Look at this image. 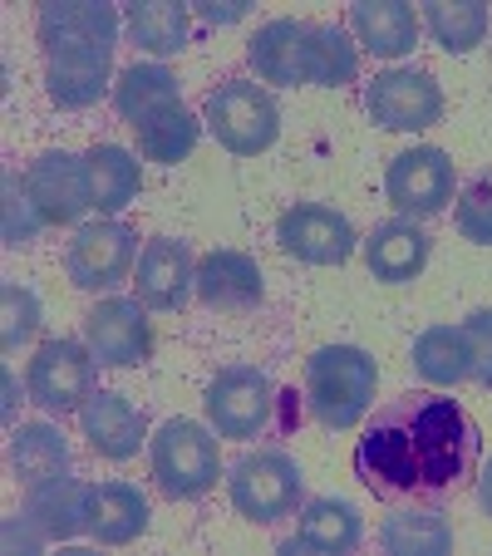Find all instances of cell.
Listing matches in <instances>:
<instances>
[{
    "mask_svg": "<svg viewBox=\"0 0 492 556\" xmlns=\"http://www.w3.org/2000/svg\"><path fill=\"white\" fill-rule=\"evenodd\" d=\"M365 536V517H359L355 503L345 497H311V503L295 513V532L281 542L286 556H345L359 546Z\"/></svg>",
    "mask_w": 492,
    "mask_h": 556,
    "instance_id": "16",
    "label": "cell"
},
{
    "mask_svg": "<svg viewBox=\"0 0 492 556\" xmlns=\"http://www.w3.org/2000/svg\"><path fill=\"white\" fill-rule=\"evenodd\" d=\"M202 114H207L212 138L237 157L266 153V148L276 143V134H281V109H276V99L266 94L262 85H252V79H227V85H217L207 94V104H202Z\"/></svg>",
    "mask_w": 492,
    "mask_h": 556,
    "instance_id": "6",
    "label": "cell"
},
{
    "mask_svg": "<svg viewBox=\"0 0 492 556\" xmlns=\"http://www.w3.org/2000/svg\"><path fill=\"white\" fill-rule=\"evenodd\" d=\"M79 429H85L89 448L109 463H128L138 448H143V433H148V419L128 404V394L118 389H94L89 404L79 409Z\"/></svg>",
    "mask_w": 492,
    "mask_h": 556,
    "instance_id": "17",
    "label": "cell"
},
{
    "mask_svg": "<svg viewBox=\"0 0 492 556\" xmlns=\"http://www.w3.org/2000/svg\"><path fill=\"white\" fill-rule=\"evenodd\" d=\"M478 507L492 517V458L478 468Z\"/></svg>",
    "mask_w": 492,
    "mask_h": 556,
    "instance_id": "40",
    "label": "cell"
},
{
    "mask_svg": "<svg viewBox=\"0 0 492 556\" xmlns=\"http://www.w3.org/2000/svg\"><path fill=\"white\" fill-rule=\"evenodd\" d=\"M89 483H74V478H50V483L30 488L25 497V513L35 517L50 542H74L79 532H89Z\"/></svg>",
    "mask_w": 492,
    "mask_h": 556,
    "instance_id": "25",
    "label": "cell"
},
{
    "mask_svg": "<svg viewBox=\"0 0 492 556\" xmlns=\"http://www.w3.org/2000/svg\"><path fill=\"white\" fill-rule=\"evenodd\" d=\"M408 359H414V369H419L429 384H458V379H472V355H468V336H463V326H433L424 330L419 340H414V350H408Z\"/></svg>",
    "mask_w": 492,
    "mask_h": 556,
    "instance_id": "30",
    "label": "cell"
},
{
    "mask_svg": "<svg viewBox=\"0 0 492 556\" xmlns=\"http://www.w3.org/2000/svg\"><path fill=\"white\" fill-rule=\"evenodd\" d=\"M85 345L104 369L143 365L153 355V320H148L143 301L128 295H109L85 315Z\"/></svg>",
    "mask_w": 492,
    "mask_h": 556,
    "instance_id": "10",
    "label": "cell"
},
{
    "mask_svg": "<svg viewBox=\"0 0 492 556\" xmlns=\"http://www.w3.org/2000/svg\"><path fill=\"white\" fill-rule=\"evenodd\" d=\"M482 468V429L449 394H404L365 424L355 478L379 503H449Z\"/></svg>",
    "mask_w": 492,
    "mask_h": 556,
    "instance_id": "1",
    "label": "cell"
},
{
    "mask_svg": "<svg viewBox=\"0 0 492 556\" xmlns=\"http://www.w3.org/2000/svg\"><path fill=\"white\" fill-rule=\"evenodd\" d=\"M40 40L50 45H114L118 11L104 0H54L40 11Z\"/></svg>",
    "mask_w": 492,
    "mask_h": 556,
    "instance_id": "21",
    "label": "cell"
},
{
    "mask_svg": "<svg viewBox=\"0 0 492 556\" xmlns=\"http://www.w3.org/2000/svg\"><path fill=\"white\" fill-rule=\"evenodd\" d=\"M305 35H311L305 21H272L256 30L247 60L262 85H305Z\"/></svg>",
    "mask_w": 492,
    "mask_h": 556,
    "instance_id": "22",
    "label": "cell"
},
{
    "mask_svg": "<svg viewBox=\"0 0 492 556\" xmlns=\"http://www.w3.org/2000/svg\"><path fill=\"white\" fill-rule=\"evenodd\" d=\"M424 25H429V35L439 40V50L468 54V50H478L482 35H488V5H482V0H433L429 11H424Z\"/></svg>",
    "mask_w": 492,
    "mask_h": 556,
    "instance_id": "32",
    "label": "cell"
},
{
    "mask_svg": "<svg viewBox=\"0 0 492 556\" xmlns=\"http://www.w3.org/2000/svg\"><path fill=\"white\" fill-rule=\"evenodd\" d=\"M262 291L266 281L256 256L217 247L198 262V301L207 311H252V305H262Z\"/></svg>",
    "mask_w": 492,
    "mask_h": 556,
    "instance_id": "18",
    "label": "cell"
},
{
    "mask_svg": "<svg viewBox=\"0 0 492 556\" xmlns=\"http://www.w3.org/2000/svg\"><path fill=\"white\" fill-rule=\"evenodd\" d=\"M0 188H5V202H0V237H5L11 252H21V247H30L35 237H40L45 217H40V207H35V198H30L21 173H5Z\"/></svg>",
    "mask_w": 492,
    "mask_h": 556,
    "instance_id": "34",
    "label": "cell"
},
{
    "mask_svg": "<svg viewBox=\"0 0 492 556\" xmlns=\"http://www.w3.org/2000/svg\"><path fill=\"white\" fill-rule=\"evenodd\" d=\"M85 168H89V192H94V207L104 212V217L124 212L128 202L138 198V188H143L138 157L128 153V148H118V143H99L94 153L85 157Z\"/></svg>",
    "mask_w": 492,
    "mask_h": 556,
    "instance_id": "28",
    "label": "cell"
},
{
    "mask_svg": "<svg viewBox=\"0 0 492 556\" xmlns=\"http://www.w3.org/2000/svg\"><path fill=\"white\" fill-rule=\"evenodd\" d=\"M424 262H429V237H424V227H414L408 217L379 222V227L365 237V266L375 281L404 286L424 271Z\"/></svg>",
    "mask_w": 492,
    "mask_h": 556,
    "instance_id": "19",
    "label": "cell"
},
{
    "mask_svg": "<svg viewBox=\"0 0 492 556\" xmlns=\"http://www.w3.org/2000/svg\"><path fill=\"white\" fill-rule=\"evenodd\" d=\"M109 74H114V45H50L45 50V89L60 109L99 104Z\"/></svg>",
    "mask_w": 492,
    "mask_h": 556,
    "instance_id": "13",
    "label": "cell"
},
{
    "mask_svg": "<svg viewBox=\"0 0 492 556\" xmlns=\"http://www.w3.org/2000/svg\"><path fill=\"white\" fill-rule=\"evenodd\" d=\"M128 35L148 54H178L188 45V5L138 0V5H128Z\"/></svg>",
    "mask_w": 492,
    "mask_h": 556,
    "instance_id": "31",
    "label": "cell"
},
{
    "mask_svg": "<svg viewBox=\"0 0 492 556\" xmlns=\"http://www.w3.org/2000/svg\"><path fill=\"white\" fill-rule=\"evenodd\" d=\"M458 231L463 242L472 247H492V173H478L468 188L458 192Z\"/></svg>",
    "mask_w": 492,
    "mask_h": 556,
    "instance_id": "36",
    "label": "cell"
},
{
    "mask_svg": "<svg viewBox=\"0 0 492 556\" xmlns=\"http://www.w3.org/2000/svg\"><path fill=\"white\" fill-rule=\"evenodd\" d=\"M192 291H198L192 247L178 242V237H153V242L138 252L134 301H143L148 311H182Z\"/></svg>",
    "mask_w": 492,
    "mask_h": 556,
    "instance_id": "14",
    "label": "cell"
},
{
    "mask_svg": "<svg viewBox=\"0 0 492 556\" xmlns=\"http://www.w3.org/2000/svg\"><path fill=\"white\" fill-rule=\"evenodd\" d=\"M138 256V237L124 222H89V227L74 231L70 242V281L79 291H114L128 281Z\"/></svg>",
    "mask_w": 492,
    "mask_h": 556,
    "instance_id": "11",
    "label": "cell"
},
{
    "mask_svg": "<svg viewBox=\"0 0 492 556\" xmlns=\"http://www.w3.org/2000/svg\"><path fill=\"white\" fill-rule=\"evenodd\" d=\"M384 192L404 217H433V212H443L453 202V157L433 143L408 148V153H399L389 163Z\"/></svg>",
    "mask_w": 492,
    "mask_h": 556,
    "instance_id": "12",
    "label": "cell"
},
{
    "mask_svg": "<svg viewBox=\"0 0 492 556\" xmlns=\"http://www.w3.org/2000/svg\"><path fill=\"white\" fill-rule=\"evenodd\" d=\"M350 25L375 60H404L419 45V15L404 0H359L350 5Z\"/></svg>",
    "mask_w": 492,
    "mask_h": 556,
    "instance_id": "20",
    "label": "cell"
},
{
    "mask_svg": "<svg viewBox=\"0 0 492 556\" xmlns=\"http://www.w3.org/2000/svg\"><path fill=\"white\" fill-rule=\"evenodd\" d=\"M276 242L286 256L305 266H345L355 256V227L345 212L325 207V202H295L276 217Z\"/></svg>",
    "mask_w": 492,
    "mask_h": 556,
    "instance_id": "8",
    "label": "cell"
},
{
    "mask_svg": "<svg viewBox=\"0 0 492 556\" xmlns=\"http://www.w3.org/2000/svg\"><path fill=\"white\" fill-rule=\"evenodd\" d=\"M365 109L389 134H419V128H433L443 118V89L424 70H384L369 79Z\"/></svg>",
    "mask_w": 492,
    "mask_h": 556,
    "instance_id": "9",
    "label": "cell"
},
{
    "mask_svg": "<svg viewBox=\"0 0 492 556\" xmlns=\"http://www.w3.org/2000/svg\"><path fill=\"white\" fill-rule=\"evenodd\" d=\"M379 546L394 556H449L453 552V527L433 503H404L399 513L384 517L379 527Z\"/></svg>",
    "mask_w": 492,
    "mask_h": 556,
    "instance_id": "24",
    "label": "cell"
},
{
    "mask_svg": "<svg viewBox=\"0 0 492 556\" xmlns=\"http://www.w3.org/2000/svg\"><path fill=\"white\" fill-rule=\"evenodd\" d=\"M138 134V153L148 157V163H163V168H173V163H182V157L198 148V118L188 114V109H168V114H157L153 124L134 128Z\"/></svg>",
    "mask_w": 492,
    "mask_h": 556,
    "instance_id": "33",
    "label": "cell"
},
{
    "mask_svg": "<svg viewBox=\"0 0 492 556\" xmlns=\"http://www.w3.org/2000/svg\"><path fill=\"white\" fill-rule=\"evenodd\" d=\"M379 365L359 345H325L305 359V404L325 429H355L375 404Z\"/></svg>",
    "mask_w": 492,
    "mask_h": 556,
    "instance_id": "2",
    "label": "cell"
},
{
    "mask_svg": "<svg viewBox=\"0 0 492 556\" xmlns=\"http://www.w3.org/2000/svg\"><path fill=\"white\" fill-rule=\"evenodd\" d=\"M227 488H231V507L256 527H276L305 507V472L281 448H262L237 458L227 472Z\"/></svg>",
    "mask_w": 492,
    "mask_h": 556,
    "instance_id": "4",
    "label": "cell"
},
{
    "mask_svg": "<svg viewBox=\"0 0 492 556\" xmlns=\"http://www.w3.org/2000/svg\"><path fill=\"white\" fill-rule=\"evenodd\" d=\"M94 365L99 359L89 355V345L79 340H45L30 359V375H25V389L30 400L40 404L45 414H74L85 409L89 394H94Z\"/></svg>",
    "mask_w": 492,
    "mask_h": 556,
    "instance_id": "7",
    "label": "cell"
},
{
    "mask_svg": "<svg viewBox=\"0 0 492 556\" xmlns=\"http://www.w3.org/2000/svg\"><path fill=\"white\" fill-rule=\"evenodd\" d=\"M463 336H468L472 379L492 389V311H472L468 320H463Z\"/></svg>",
    "mask_w": 492,
    "mask_h": 556,
    "instance_id": "37",
    "label": "cell"
},
{
    "mask_svg": "<svg viewBox=\"0 0 492 556\" xmlns=\"http://www.w3.org/2000/svg\"><path fill=\"white\" fill-rule=\"evenodd\" d=\"M70 439L54 424H21L11 433V472L25 488H40L50 478H70Z\"/></svg>",
    "mask_w": 492,
    "mask_h": 556,
    "instance_id": "26",
    "label": "cell"
},
{
    "mask_svg": "<svg viewBox=\"0 0 492 556\" xmlns=\"http://www.w3.org/2000/svg\"><path fill=\"white\" fill-rule=\"evenodd\" d=\"M359 74V50L336 25H311L305 35V85L315 89H345Z\"/></svg>",
    "mask_w": 492,
    "mask_h": 556,
    "instance_id": "29",
    "label": "cell"
},
{
    "mask_svg": "<svg viewBox=\"0 0 492 556\" xmlns=\"http://www.w3.org/2000/svg\"><path fill=\"white\" fill-rule=\"evenodd\" d=\"M178 79H173L163 64H134V70H124V79L114 85V109L128 118L134 128L153 124L157 114H168V109H178Z\"/></svg>",
    "mask_w": 492,
    "mask_h": 556,
    "instance_id": "27",
    "label": "cell"
},
{
    "mask_svg": "<svg viewBox=\"0 0 492 556\" xmlns=\"http://www.w3.org/2000/svg\"><path fill=\"white\" fill-rule=\"evenodd\" d=\"M198 15H202V21H212V25H231V21H241V15H247V0H227V5L207 0V5H198Z\"/></svg>",
    "mask_w": 492,
    "mask_h": 556,
    "instance_id": "39",
    "label": "cell"
},
{
    "mask_svg": "<svg viewBox=\"0 0 492 556\" xmlns=\"http://www.w3.org/2000/svg\"><path fill=\"white\" fill-rule=\"evenodd\" d=\"M153 453V483L173 503H192V497L212 493L222 478V453L217 433H207L192 419H168L148 443Z\"/></svg>",
    "mask_w": 492,
    "mask_h": 556,
    "instance_id": "5",
    "label": "cell"
},
{
    "mask_svg": "<svg viewBox=\"0 0 492 556\" xmlns=\"http://www.w3.org/2000/svg\"><path fill=\"white\" fill-rule=\"evenodd\" d=\"M0 389H5V424H15V400H21V389H15V375H11V369L0 375Z\"/></svg>",
    "mask_w": 492,
    "mask_h": 556,
    "instance_id": "41",
    "label": "cell"
},
{
    "mask_svg": "<svg viewBox=\"0 0 492 556\" xmlns=\"http://www.w3.org/2000/svg\"><path fill=\"white\" fill-rule=\"evenodd\" d=\"M25 188H30L45 227H70V222H79L94 207L89 168H85V157H74V153H45L40 163L25 173Z\"/></svg>",
    "mask_w": 492,
    "mask_h": 556,
    "instance_id": "15",
    "label": "cell"
},
{
    "mask_svg": "<svg viewBox=\"0 0 492 556\" xmlns=\"http://www.w3.org/2000/svg\"><path fill=\"white\" fill-rule=\"evenodd\" d=\"M207 404V424L217 429V439H262L276 424V414H301L291 389H276L266 369L231 365L202 394Z\"/></svg>",
    "mask_w": 492,
    "mask_h": 556,
    "instance_id": "3",
    "label": "cell"
},
{
    "mask_svg": "<svg viewBox=\"0 0 492 556\" xmlns=\"http://www.w3.org/2000/svg\"><path fill=\"white\" fill-rule=\"evenodd\" d=\"M0 542H5V552H40V546H50V536L35 527L30 513H11L0 527Z\"/></svg>",
    "mask_w": 492,
    "mask_h": 556,
    "instance_id": "38",
    "label": "cell"
},
{
    "mask_svg": "<svg viewBox=\"0 0 492 556\" xmlns=\"http://www.w3.org/2000/svg\"><path fill=\"white\" fill-rule=\"evenodd\" d=\"M35 330H40V295L21 281H5L0 286V345L21 350Z\"/></svg>",
    "mask_w": 492,
    "mask_h": 556,
    "instance_id": "35",
    "label": "cell"
},
{
    "mask_svg": "<svg viewBox=\"0 0 492 556\" xmlns=\"http://www.w3.org/2000/svg\"><path fill=\"white\" fill-rule=\"evenodd\" d=\"M148 532V497L134 483H99L89 493V536L99 546H128Z\"/></svg>",
    "mask_w": 492,
    "mask_h": 556,
    "instance_id": "23",
    "label": "cell"
}]
</instances>
